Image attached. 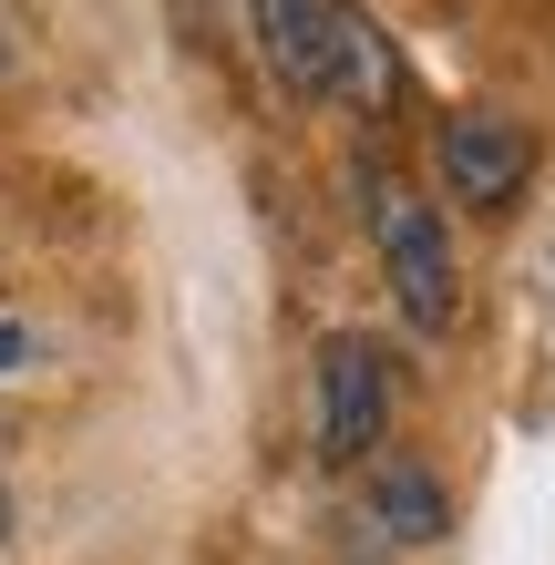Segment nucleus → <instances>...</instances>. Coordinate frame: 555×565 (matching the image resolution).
Wrapping results in <instances>:
<instances>
[{"label": "nucleus", "mask_w": 555, "mask_h": 565, "mask_svg": "<svg viewBox=\"0 0 555 565\" xmlns=\"http://www.w3.org/2000/svg\"><path fill=\"white\" fill-rule=\"evenodd\" d=\"M0 535H11V483H0Z\"/></svg>", "instance_id": "nucleus-7"}, {"label": "nucleus", "mask_w": 555, "mask_h": 565, "mask_svg": "<svg viewBox=\"0 0 555 565\" xmlns=\"http://www.w3.org/2000/svg\"><path fill=\"white\" fill-rule=\"evenodd\" d=\"M0 371H31V329H11V319H0Z\"/></svg>", "instance_id": "nucleus-6"}, {"label": "nucleus", "mask_w": 555, "mask_h": 565, "mask_svg": "<svg viewBox=\"0 0 555 565\" xmlns=\"http://www.w3.org/2000/svg\"><path fill=\"white\" fill-rule=\"evenodd\" d=\"M361 216H371V247H381V278L391 298H402V319L412 329H452V237H442V216H433V195L402 185L391 164H371L361 175Z\"/></svg>", "instance_id": "nucleus-2"}, {"label": "nucleus", "mask_w": 555, "mask_h": 565, "mask_svg": "<svg viewBox=\"0 0 555 565\" xmlns=\"http://www.w3.org/2000/svg\"><path fill=\"white\" fill-rule=\"evenodd\" d=\"M361 524H381V545H433L442 524H452V504H442V483L421 473V462H371Z\"/></svg>", "instance_id": "nucleus-5"}, {"label": "nucleus", "mask_w": 555, "mask_h": 565, "mask_svg": "<svg viewBox=\"0 0 555 565\" xmlns=\"http://www.w3.org/2000/svg\"><path fill=\"white\" fill-rule=\"evenodd\" d=\"M433 154H442V185L463 195V206H483V216H504L514 195H525V175H535V135L514 114H483V104L442 114Z\"/></svg>", "instance_id": "nucleus-4"}, {"label": "nucleus", "mask_w": 555, "mask_h": 565, "mask_svg": "<svg viewBox=\"0 0 555 565\" xmlns=\"http://www.w3.org/2000/svg\"><path fill=\"white\" fill-rule=\"evenodd\" d=\"M381 431H391V350L361 340V329H340V340L319 350V452L371 462Z\"/></svg>", "instance_id": "nucleus-3"}, {"label": "nucleus", "mask_w": 555, "mask_h": 565, "mask_svg": "<svg viewBox=\"0 0 555 565\" xmlns=\"http://www.w3.org/2000/svg\"><path fill=\"white\" fill-rule=\"evenodd\" d=\"M0 62H11V31H0Z\"/></svg>", "instance_id": "nucleus-8"}, {"label": "nucleus", "mask_w": 555, "mask_h": 565, "mask_svg": "<svg viewBox=\"0 0 555 565\" xmlns=\"http://www.w3.org/2000/svg\"><path fill=\"white\" fill-rule=\"evenodd\" d=\"M247 31L299 104H371V93H391V52L350 0H247Z\"/></svg>", "instance_id": "nucleus-1"}]
</instances>
